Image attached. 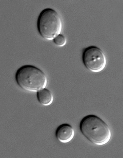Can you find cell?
Returning <instances> with one entry per match:
<instances>
[{"mask_svg":"<svg viewBox=\"0 0 123 158\" xmlns=\"http://www.w3.org/2000/svg\"><path fill=\"white\" fill-rule=\"evenodd\" d=\"M79 128L84 137L93 144L102 146L111 139V132L109 126L96 115L85 116L81 121Z\"/></svg>","mask_w":123,"mask_h":158,"instance_id":"1","label":"cell"},{"mask_svg":"<svg viewBox=\"0 0 123 158\" xmlns=\"http://www.w3.org/2000/svg\"><path fill=\"white\" fill-rule=\"evenodd\" d=\"M16 82L23 89L37 92L46 88L47 77L40 69L32 65H26L20 68L16 72Z\"/></svg>","mask_w":123,"mask_h":158,"instance_id":"2","label":"cell"},{"mask_svg":"<svg viewBox=\"0 0 123 158\" xmlns=\"http://www.w3.org/2000/svg\"><path fill=\"white\" fill-rule=\"evenodd\" d=\"M62 26L60 15L53 9H45L40 14L37 22L38 30L43 39L53 40L61 34Z\"/></svg>","mask_w":123,"mask_h":158,"instance_id":"3","label":"cell"},{"mask_svg":"<svg viewBox=\"0 0 123 158\" xmlns=\"http://www.w3.org/2000/svg\"><path fill=\"white\" fill-rule=\"evenodd\" d=\"M82 60L85 67L93 72L102 71L106 66V59L104 52L95 46H89L85 49Z\"/></svg>","mask_w":123,"mask_h":158,"instance_id":"4","label":"cell"},{"mask_svg":"<svg viewBox=\"0 0 123 158\" xmlns=\"http://www.w3.org/2000/svg\"><path fill=\"white\" fill-rule=\"evenodd\" d=\"M74 131L71 125L64 123L58 127L56 131V137L59 141L67 143L71 141L74 136Z\"/></svg>","mask_w":123,"mask_h":158,"instance_id":"5","label":"cell"},{"mask_svg":"<svg viewBox=\"0 0 123 158\" xmlns=\"http://www.w3.org/2000/svg\"><path fill=\"white\" fill-rule=\"evenodd\" d=\"M37 98L39 103L44 106L51 105L53 102V94L49 90L46 88L37 92Z\"/></svg>","mask_w":123,"mask_h":158,"instance_id":"6","label":"cell"},{"mask_svg":"<svg viewBox=\"0 0 123 158\" xmlns=\"http://www.w3.org/2000/svg\"><path fill=\"white\" fill-rule=\"evenodd\" d=\"M54 42L58 46L62 47L66 44L67 40L65 36L60 34L56 37L53 40Z\"/></svg>","mask_w":123,"mask_h":158,"instance_id":"7","label":"cell"}]
</instances>
